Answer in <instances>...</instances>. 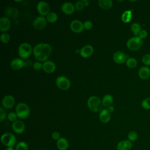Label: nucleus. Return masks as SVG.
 Instances as JSON below:
<instances>
[{
  "label": "nucleus",
  "instance_id": "8",
  "mask_svg": "<svg viewBox=\"0 0 150 150\" xmlns=\"http://www.w3.org/2000/svg\"><path fill=\"white\" fill-rule=\"evenodd\" d=\"M71 30L75 33H80L84 29L83 23L79 20L75 19L71 22L70 24Z\"/></svg>",
  "mask_w": 150,
  "mask_h": 150
},
{
  "label": "nucleus",
  "instance_id": "34",
  "mask_svg": "<svg viewBox=\"0 0 150 150\" xmlns=\"http://www.w3.org/2000/svg\"><path fill=\"white\" fill-rule=\"evenodd\" d=\"M1 40L4 43H7L10 40V36L7 33H2L0 37Z\"/></svg>",
  "mask_w": 150,
  "mask_h": 150
},
{
  "label": "nucleus",
  "instance_id": "30",
  "mask_svg": "<svg viewBox=\"0 0 150 150\" xmlns=\"http://www.w3.org/2000/svg\"><path fill=\"white\" fill-rule=\"evenodd\" d=\"M15 150H28V145L25 142L21 141L16 145Z\"/></svg>",
  "mask_w": 150,
  "mask_h": 150
},
{
  "label": "nucleus",
  "instance_id": "13",
  "mask_svg": "<svg viewBox=\"0 0 150 150\" xmlns=\"http://www.w3.org/2000/svg\"><path fill=\"white\" fill-rule=\"evenodd\" d=\"M127 58V55L121 51H117L113 55L114 62L118 64H121L126 62Z\"/></svg>",
  "mask_w": 150,
  "mask_h": 150
},
{
  "label": "nucleus",
  "instance_id": "38",
  "mask_svg": "<svg viewBox=\"0 0 150 150\" xmlns=\"http://www.w3.org/2000/svg\"><path fill=\"white\" fill-rule=\"evenodd\" d=\"M17 117H18V116L16 115V113L14 112H11L8 115V120L11 121H12V122L15 121L16 120Z\"/></svg>",
  "mask_w": 150,
  "mask_h": 150
},
{
  "label": "nucleus",
  "instance_id": "11",
  "mask_svg": "<svg viewBox=\"0 0 150 150\" xmlns=\"http://www.w3.org/2000/svg\"><path fill=\"white\" fill-rule=\"evenodd\" d=\"M2 106L6 109L12 108L15 104V99L13 96L7 95L4 97L2 101Z\"/></svg>",
  "mask_w": 150,
  "mask_h": 150
},
{
  "label": "nucleus",
  "instance_id": "18",
  "mask_svg": "<svg viewBox=\"0 0 150 150\" xmlns=\"http://www.w3.org/2000/svg\"><path fill=\"white\" fill-rule=\"evenodd\" d=\"M138 76L142 80H146L150 77V69L148 66H142L138 70Z\"/></svg>",
  "mask_w": 150,
  "mask_h": 150
},
{
  "label": "nucleus",
  "instance_id": "22",
  "mask_svg": "<svg viewBox=\"0 0 150 150\" xmlns=\"http://www.w3.org/2000/svg\"><path fill=\"white\" fill-rule=\"evenodd\" d=\"M98 4L102 9H108L112 6V1L111 0H98Z\"/></svg>",
  "mask_w": 150,
  "mask_h": 150
},
{
  "label": "nucleus",
  "instance_id": "37",
  "mask_svg": "<svg viewBox=\"0 0 150 150\" xmlns=\"http://www.w3.org/2000/svg\"><path fill=\"white\" fill-rule=\"evenodd\" d=\"M35 58L39 60V61H42V62H46L47 60V59H48V56L45 55L44 54H43L42 53H39V54H37L35 56Z\"/></svg>",
  "mask_w": 150,
  "mask_h": 150
},
{
  "label": "nucleus",
  "instance_id": "16",
  "mask_svg": "<svg viewBox=\"0 0 150 150\" xmlns=\"http://www.w3.org/2000/svg\"><path fill=\"white\" fill-rule=\"evenodd\" d=\"M26 63L23 62L22 59L19 58H16L13 59L11 62V67L13 70H17L22 68L26 65Z\"/></svg>",
  "mask_w": 150,
  "mask_h": 150
},
{
  "label": "nucleus",
  "instance_id": "36",
  "mask_svg": "<svg viewBox=\"0 0 150 150\" xmlns=\"http://www.w3.org/2000/svg\"><path fill=\"white\" fill-rule=\"evenodd\" d=\"M142 63L146 66H150V54H145L142 58Z\"/></svg>",
  "mask_w": 150,
  "mask_h": 150
},
{
  "label": "nucleus",
  "instance_id": "46",
  "mask_svg": "<svg viewBox=\"0 0 150 150\" xmlns=\"http://www.w3.org/2000/svg\"><path fill=\"white\" fill-rule=\"evenodd\" d=\"M83 2H84L86 6H87V5H89V2L88 1H83Z\"/></svg>",
  "mask_w": 150,
  "mask_h": 150
},
{
  "label": "nucleus",
  "instance_id": "26",
  "mask_svg": "<svg viewBox=\"0 0 150 150\" xmlns=\"http://www.w3.org/2000/svg\"><path fill=\"white\" fill-rule=\"evenodd\" d=\"M52 49L51 46L48 43H43V45L42 49V53L47 56H49L52 53Z\"/></svg>",
  "mask_w": 150,
  "mask_h": 150
},
{
  "label": "nucleus",
  "instance_id": "39",
  "mask_svg": "<svg viewBox=\"0 0 150 150\" xmlns=\"http://www.w3.org/2000/svg\"><path fill=\"white\" fill-rule=\"evenodd\" d=\"M83 26H84V29L86 30H89L92 28L93 23L90 21H86L83 23Z\"/></svg>",
  "mask_w": 150,
  "mask_h": 150
},
{
  "label": "nucleus",
  "instance_id": "44",
  "mask_svg": "<svg viewBox=\"0 0 150 150\" xmlns=\"http://www.w3.org/2000/svg\"><path fill=\"white\" fill-rule=\"evenodd\" d=\"M108 111L110 112H112L114 111V107L112 106H109L108 107Z\"/></svg>",
  "mask_w": 150,
  "mask_h": 150
},
{
  "label": "nucleus",
  "instance_id": "25",
  "mask_svg": "<svg viewBox=\"0 0 150 150\" xmlns=\"http://www.w3.org/2000/svg\"><path fill=\"white\" fill-rule=\"evenodd\" d=\"M131 30L135 36H138L141 30V26L138 23L134 22L131 25Z\"/></svg>",
  "mask_w": 150,
  "mask_h": 150
},
{
  "label": "nucleus",
  "instance_id": "17",
  "mask_svg": "<svg viewBox=\"0 0 150 150\" xmlns=\"http://www.w3.org/2000/svg\"><path fill=\"white\" fill-rule=\"evenodd\" d=\"M42 69L46 73H51L54 71L56 65L51 60H47L43 63Z\"/></svg>",
  "mask_w": 150,
  "mask_h": 150
},
{
  "label": "nucleus",
  "instance_id": "19",
  "mask_svg": "<svg viewBox=\"0 0 150 150\" xmlns=\"http://www.w3.org/2000/svg\"><path fill=\"white\" fill-rule=\"evenodd\" d=\"M11 22L6 17H2L0 19V30L2 32H5L9 29Z\"/></svg>",
  "mask_w": 150,
  "mask_h": 150
},
{
  "label": "nucleus",
  "instance_id": "45",
  "mask_svg": "<svg viewBox=\"0 0 150 150\" xmlns=\"http://www.w3.org/2000/svg\"><path fill=\"white\" fill-rule=\"evenodd\" d=\"M5 150H15V148L13 147H7Z\"/></svg>",
  "mask_w": 150,
  "mask_h": 150
},
{
  "label": "nucleus",
  "instance_id": "27",
  "mask_svg": "<svg viewBox=\"0 0 150 150\" xmlns=\"http://www.w3.org/2000/svg\"><path fill=\"white\" fill-rule=\"evenodd\" d=\"M58 19V16L54 12H49L47 15V17H46V20L50 22V23H54L55 22L57 21Z\"/></svg>",
  "mask_w": 150,
  "mask_h": 150
},
{
  "label": "nucleus",
  "instance_id": "1",
  "mask_svg": "<svg viewBox=\"0 0 150 150\" xmlns=\"http://www.w3.org/2000/svg\"><path fill=\"white\" fill-rule=\"evenodd\" d=\"M87 106L92 111L98 112L102 109L103 104L98 97L91 96L87 100Z\"/></svg>",
  "mask_w": 150,
  "mask_h": 150
},
{
  "label": "nucleus",
  "instance_id": "33",
  "mask_svg": "<svg viewBox=\"0 0 150 150\" xmlns=\"http://www.w3.org/2000/svg\"><path fill=\"white\" fill-rule=\"evenodd\" d=\"M43 45V43H39V44L36 45L33 47V55H34V56L36 55L37 54H39V53H42V49Z\"/></svg>",
  "mask_w": 150,
  "mask_h": 150
},
{
  "label": "nucleus",
  "instance_id": "6",
  "mask_svg": "<svg viewBox=\"0 0 150 150\" xmlns=\"http://www.w3.org/2000/svg\"><path fill=\"white\" fill-rule=\"evenodd\" d=\"M56 84L62 90H67L70 87L71 83L68 78L60 76L56 79Z\"/></svg>",
  "mask_w": 150,
  "mask_h": 150
},
{
  "label": "nucleus",
  "instance_id": "40",
  "mask_svg": "<svg viewBox=\"0 0 150 150\" xmlns=\"http://www.w3.org/2000/svg\"><path fill=\"white\" fill-rule=\"evenodd\" d=\"M5 118H6V112L3 108L1 107L0 108V121L2 122Z\"/></svg>",
  "mask_w": 150,
  "mask_h": 150
},
{
  "label": "nucleus",
  "instance_id": "24",
  "mask_svg": "<svg viewBox=\"0 0 150 150\" xmlns=\"http://www.w3.org/2000/svg\"><path fill=\"white\" fill-rule=\"evenodd\" d=\"M132 10L125 11L121 16V20L124 23H128L131 21L132 18Z\"/></svg>",
  "mask_w": 150,
  "mask_h": 150
},
{
  "label": "nucleus",
  "instance_id": "32",
  "mask_svg": "<svg viewBox=\"0 0 150 150\" xmlns=\"http://www.w3.org/2000/svg\"><path fill=\"white\" fill-rule=\"evenodd\" d=\"M141 106L145 110H150V97L144 98L141 103Z\"/></svg>",
  "mask_w": 150,
  "mask_h": 150
},
{
  "label": "nucleus",
  "instance_id": "5",
  "mask_svg": "<svg viewBox=\"0 0 150 150\" xmlns=\"http://www.w3.org/2000/svg\"><path fill=\"white\" fill-rule=\"evenodd\" d=\"M32 52V48L30 44L22 43L18 47V54L22 59H27L30 56Z\"/></svg>",
  "mask_w": 150,
  "mask_h": 150
},
{
  "label": "nucleus",
  "instance_id": "10",
  "mask_svg": "<svg viewBox=\"0 0 150 150\" xmlns=\"http://www.w3.org/2000/svg\"><path fill=\"white\" fill-rule=\"evenodd\" d=\"M46 19L43 16L36 17L32 22V25L37 29H43L46 25Z\"/></svg>",
  "mask_w": 150,
  "mask_h": 150
},
{
  "label": "nucleus",
  "instance_id": "41",
  "mask_svg": "<svg viewBox=\"0 0 150 150\" xmlns=\"http://www.w3.org/2000/svg\"><path fill=\"white\" fill-rule=\"evenodd\" d=\"M43 67V64H42L39 62H35L33 64V67L36 70H40Z\"/></svg>",
  "mask_w": 150,
  "mask_h": 150
},
{
  "label": "nucleus",
  "instance_id": "43",
  "mask_svg": "<svg viewBox=\"0 0 150 150\" xmlns=\"http://www.w3.org/2000/svg\"><path fill=\"white\" fill-rule=\"evenodd\" d=\"M52 137L53 139L57 141L60 138V133L57 131H54L52 134Z\"/></svg>",
  "mask_w": 150,
  "mask_h": 150
},
{
  "label": "nucleus",
  "instance_id": "31",
  "mask_svg": "<svg viewBox=\"0 0 150 150\" xmlns=\"http://www.w3.org/2000/svg\"><path fill=\"white\" fill-rule=\"evenodd\" d=\"M18 10L15 8H9V9L7 10L6 15L12 18H16L18 16Z\"/></svg>",
  "mask_w": 150,
  "mask_h": 150
},
{
  "label": "nucleus",
  "instance_id": "14",
  "mask_svg": "<svg viewBox=\"0 0 150 150\" xmlns=\"http://www.w3.org/2000/svg\"><path fill=\"white\" fill-rule=\"evenodd\" d=\"M94 52V49L92 46L87 45L84 46H83L80 50V55L84 57L87 58L90 57Z\"/></svg>",
  "mask_w": 150,
  "mask_h": 150
},
{
  "label": "nucleus",
  "instance_id": "48",
  "mask_svg": "<svg viewBox=\"0 0 150 150\" xmlns=\"http://www.w3.org/2000/svg\"><path fill=\"white\" fill-rule=\"evenodd\" d=\"M149 117H150V114H149Z\"/></svg>",
  "mask_w": 150,
  "mask_h": 150
},
{
  "label": "nucleus",
  "instance_id": "21",
  "mask_svg": "<svg viewBox=\"0 0 150 150\" xmlns=\"http://www.w3.org/2000/svg\"><path fill=\"white\" fill-rule=\"evenodd\" d=\"M56 146L59 150H67L69 148V142L65 138L60 137L56 141Z\"/></svg>",
  "mask_w": 150,
  "mask_h": 150
},
{
  "label": "nucleus",
  "instance_id": "20",
  "mask_svg": "<svg viewBox=\"0 0 150 150\" xmlns=\"http://www.w3.org/2000/svg\"><path fill=\"white\" fill-rule=\"evenodd\" d=\"M111 118L110 113L107 109H103L99 114V118L103 123H107L110 121Z\"/></svg>",
  "mask_w": 150,
  "mask_h": 150
},
{
  "label": "nucleus",
  "instance_id": "12",
  "mask_svg": "<svg viewBox=\"0 0 150 150\" xmlns=\"http://www.w3.org/2000/svg\"><path fill=\"white\" fill-rule=\"evenodd\" d=\"M132 148V142L128 139H124L120 141L117 145V150H131Z\"/></svg>",
  "mask_w": 150,
  "mask_h": 150
},
{
  "label": "nucleus",
  "instance_id": "2",
  "mask_svg": "<svg viewBox=\"0 0 150 150\" xmlns=\"http://www.w3.org/2000/svg\"><path fill=\"white\" fill-rule=\"evenodd\" d=\"M16 113L18 116L21 119L26 118L30 114V108L29 106L24 103H19L16 107Z\"/></svg>",
  "mask_w": 150,
  "mask_h": 150
},
{
  "label": "nucleus",
  "instance_id": "35",
  "mask_svg": "<svg viewBox=\"0 0 150 150\" xmlns=\"http://www.w3.org/2000/svg\"><path fill=\"white\" fill-rule=\"evenodd\" d=\"M85 4L83 2V1H79L76 2L75 4V9L77 11H82L85 8Z\"/></svg>",
  "mask_w": 150,
  "mask_h": 150
},
{
  "label": "nucleus",
  "instance_id": "15",
  "mask_svg": "<svg viewBox=\"0 0 150 150\" xmlns=\"http://www.w3.org/2000/svg\"><path fill=\"white\" fill-rule=\"evenodd\" d=\"M61 9L64 13L67 15L71 14L75 10L74 5L70 2H64L61 6Z\"/></svg>",
  "mask_w": 150,
  "mask_h": 150
},
{
  "label": "nucleus",
  "instance_id": "4",
  "mask_svg": "<svg viewBox=\"0 0 150 150\" xmlns=\"http://www.w3.org/2000/svg\"><path fill=\"white\" fill-rule=\"evenodd\" d=\"M143 45V40L138 36L129 39L127 42V47L133 51L139 50Z\"/></svg>",
  "mask_w": 150,
  "mask_h": 150
},
{
  "label": "nucleus",
  "instance_id": "42",
  "mask_svg": "<svg viewBox=\"0 0 150 150\" xmlns=\"http://www.w3.org/2000/svg\"><path fill=\"white\" fill-rule=\"evenodd\" d=\"M148 36V33L146 30H141L138 35V36L142 39H145Z\"/></svg>",
  "mask_w": 150,
  "mask_h": 150
},
{
  "label": "nucleus",
  "instance_id": "3",
  "mask_svg": "<svg viewBox=\"0 0 150 150\" xmlns=\"http://www.w3.org/2000/svg\"><path fill=\"white\" fill-rule=\"evenodd\" d=\"M1 141L2 144L6 147H13L16 143L15 136L11 132H6L2 134Z\"/></svg>",
  "mask_w": 150,
  "mask_h": 150
},
{
  "label": "nucleus",
  "instance_id": "29",
  "mask_svg": "<svg viewBox=\"0 0 150 150\" xmlns=\"http://www.w3.org/2000/svg\"><path fill=\"white\" fill-rule=\"evenodd\" d=\"M138 138V133L135 131H131L127 135V138L131 142L135 141Z\"/></svg>",
  "mask_w": 150,
  "mask_h": 150
},
{
  "label": "nucleus",
  "instance_id": "28",
  "mask_svg": "<svg viewBox=\"0 0 150 150\" xmlns=\"http://www.w3.org/2000/svg\"><path fill=\"white\" fill-rule=\"evenodd\" d=\"M125 64L129 68H135L137 66V60L134 57H129L127 59Z\"/></svg>",
  "mask_w": 150,
  "mask_h": 150
},
{
  "label": "nucleus",
  "instance_id": "47",
  "mask_svg": "<svg viewBox=\"0 0 150 150\" xmlns=\"http://www.w3.org/2000/svg\"><path fill=\"white\" fill-rule=\"evenodd\" d=\"M40 150H46V149H40Z\"/></svg>",
  "mask_w": 150,
  "mask_h": 150
},
{
  "label": "nucleus",
  "instance_id": "9",
  "mask_svg": "<svg viewBox=\"0 0 150 150\" xmlns=\"http://www.w3.org/2000/svg\"><path fill=\"white\" fill-rule=\"evenodd\" d=\"M12 128L13 131L16 134H22L25 129V124L21 120H16L13 122L12 124Z\"/></svg>",
  "mask_w": 150,
  "mask_h": 150
},
{
  "label": "nucleus",
  "instance_id": "7",
  "mask_svg": "<svg viewBox=\"0 0 150 150\" xmlns=\"http://www.w3.org/2000/svg\"><path fill=\"white\" fill-rule=\"evenodd\" d=\"M38 12L41 15H47L49 13L50 7L48 4L45 1L39 2L36 6Z\"/></svg>",
  "mask_w": 150,
  "mask_h": 150
},
{
  "label": "nucleus",
  "instance_id": "23",
  "mask_svg": "<svg viewBox=\"0 0 150 150\" xmlns=\"http://www.w3.org/2000/svg\"><path fill=\"white\" fill-rule=\"evenodd\" d=\"M113 103V97L110 94L105 95L102 99V104L105 107L110 106Z\"/></svg>",
  "mask_w": 150,
  "mask_h": 150
}]
</instances>
